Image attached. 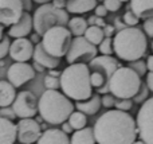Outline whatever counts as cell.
<instances>
[{
    "label": "cell",
    "mask_w": 153,
    "mask_h": 144,
    "mask_svg": "<svg viewBox=\"0 0 153 144\" xmlns=\"http://www.w3.org/2000/svg\"><path fill=\"white\" fill-rule=\"evenodd\" d=\"M100 1H105V0H100Z\"/></svg>",
    "instance_id": "56"
},
{
    "label": "cell",
    "mask_w": 153,
    "mask_h": 144,
    "mask_svg": "<svg viewBox=\"0 0 153 144\" xmlns=\"http://www.w3.org/2000/svg\"><path fill=\"white\" fill-rule=\"evenodd\" d=\"M152 51H153V42H152Z\"/></svg>",
    "instance_id": "55"
},
{
    "label": "cell",
    "mask_w": 153,
    "mask_h": 144,
    "mask_svg": "<svg viewBox=\"0 0 153 144\" xmlns=\"http://www.w3.org/2000/svg\"><path fill=\"white\" fill-rule=\"evenodd\" d=\"M122 20H124V23L126 24L128 27H136L138 24V22H140V19H138L132 11H126V12L124 13V16H122Z\"/></svg>",
    "instance_id": "32"
},
{
    "label": "cell",
    "mask_w": 153,
    "mask_h": 144,
    "mask_svg": "<svg viewBox=\"0 0 153 144\" xmlns=\"http://www.w3.org/2000/svg\"><path fill=\"white\" fill-rule=\"evenodd\" d=\"M18 140V127L11 120L0 117V144H13Z\"/></svg>",
    "instance_id": "18"
},
{
    "label": "cell",
    "mask_w": 153,
    "mask_h": 144,
    "mask_svg": "<svg viewBox=\"0 0 153 144\" xmlns=\"http://www.w3.org/2000/svg\"><path fill=\"white\" fill-rule=\"evenodd\" d=\"M87 66L90 69V73L100 74L109 84V80L114 74V72L120 67V63L111 55H97L91 62H89Z\"/></svg>",
    "instance_id": "13"
},
{
    "label": "cell",
    "mask_w": 153,
    "mask_h": 144,
    "mask_svg": "<svg viewBox=\"0 0 153 144\" xmlns=\"http://www.w3.org/2000/svg\"><path fill=\"white\" fill-rule=\"evenodd\" d=\"M146 85H148L149 90L153 92V73H148L146 74Z\"/></svg>",
    "instance_id": "42"
},
{
    "label": "cell",
    "mask_w": 153,
    "mask_h": 144,
    "mask_svg": "<svg viewBox=\"0 0 153 144\" xmlns=\"http://www.w3.org/2000/svg\"><path fill=\"white\" fill-rule=\"evenodd\" d=\"M0 117L12 121V120H15L18 116H16L15 110L12 109V107H5V108H0Z\"/></svg>",
    "instance_id": "34"
},
{
    "label": "cell",
    "mask_w": 153,
    "mask_h": 144,
    "mask_svg": "<svg viewBox=\"0 0 153 144\" xmlns=\"http://www.w3.org/2000/svg\"><path fill=\"white\" fill-rule=\"evenodd\" d=\"M20 3H22L23 10L26 11V12H28V11L32 8V0H20Z\"/></svg>",
    "instance_id": "41"
},
{
    "label": "cell",
    "mask_w": 153,
    "mask_h": 144,
    "mask_svg": "<svg viewBox=\"0 0 153 144\" xmlns=\"http://www.w3.org/2000/svg\"><path fill=\"white\" fill-rule=\"evenodd\" d=\"M45 86L47 88V90H58V89L61 88V78L46 75L45 77Z\"/></svg>",
    "instance_id": "31"
},
{
    "label": "cell",
    "mask_w": 153,
    "mask_h": 144,
    "mask_svg": "<svg viewBox=\"0 0 153 144\" xmlns=\"http://www.w3.org/2000/svg\"><path fill=\"white\" fill-rule=\"evenodd\" d=\"M35 46L27 38H18L10 46V57L15 62H27L34 57Z\"/></svg>",
    "instance_id": "15"
},
{
    "label": "cell",
    "mask_w": 153,
    "mask_h": 144,
    "mask_svg": "<svg viewBox=\"0 0 153 144\" xmlns=\"http://www.w3.org/2000/svg\"><path fill=\"white\" fill-rule=\"evenodd\" d=\"M67 26H69V31L71 32V35H74V37H83L87 27H89V23L83 18H81V16H75V18L70 19Z\"/></svg>",
    "instance_id": "25"
},
{
    "label": "cell",
    "mask_w": 153,
    "mask_h": 144,
    "mask_svg": "<svg viewBox=\"0 0 153 144\" xmlns=\"http://www.w3.org/2000/svg\"><path fill=\"white\" fill-rule=\"evenodd\" d=\"M93 131L98 144H133L138 135L136 120L118 109L103 113L95 121Z\"/></svg>",
    "instance_id": "1"
},
{
    "label": "cell",
    "mask_w": 153,
    "mask_h": 144,
    "mask_svg": "<svg viewBox=\"0 0 153 144\" xmlns=\"http://www.w3.org/2000/svg\"><path fill=\"white\" fill-rule=\"evenodd\" d=\"M10 46H11L10 37H8V35H4V38H3L1 42H0V61L10 53Z\"/></svg>",
    "instance_id": "33"
},
{
    "label": "cell",
    "mask_w": 153,
    "mask_h": 144,
    "mask_svg": "<svg viewBox=\"0 0 153 144\" xmlns=\"http://www.w3.org/2000/svg\"><path fill=\"white\" fill-rule=\"evenodd\" d=\"M101 101H102V107L105 108H113L116 105V97L111 96V94H103L101 97Z\"/></svg>",
    "instance_id": "37"
},
{
    "label": "cell",
    "mask_w": 153,
    "mask_h": 144,
    "mask_svg": "<svg viewBox=\"0 0 153 144\" xmlns=\"http://www.w3.org/2000/svg\"><path fill=\"white\" fill-rule=\"evenodd\" d=\"M62 131H63L65 134H67V135H69V134H71V132L74 131V129L71 128V125H70V124H69V121H65V123L62 124Z\"/></svg>",
    "instance_id": "43"
},
{
    "label": "cell",
    "mask_w": 153,
    "mask_h": 144,
    "mask_svg": "<svg viewBox=\"0 0 153 144\" xmlns=\"http://www.w3.org/2000/svg\"><path fill=\"white\" fill-rule=\"evenodd\" d=\"M133 144H145V143H144L143 140H136V142L133 143Z\"/></svg>",
    "instance_id": "53"
},
{
    "label": "cell",
    "mask_w": 153,
    "mask_h": 144,
    "mask_svg": "<svg viewBox=\"0 0 153 144\" xmlns=\"http://www.w3.org/2000/svg\"><path fill=\"white\" fill-rule=\"evenodd\" d=\"M144 32H145V35L153 38V18L144 20Z\"/></svg>",
    "instance_id": "38"
},
{
    "label": "cell",
    "mask_w": 153,
    "mask_h": 144,
    "mask_svg": "<svg viewBox=\"0 0 153 144\" xmlns=\"http://www.w3.org/2000/svg\"><path fill=\"white\" fill-rule=\"evenodd\" d=\"M86 123H87L86 115L79 112V110L73 112L69 117V124L71 125V128L74 129V131H79V129L86 128Z\"/></svg>",
    "instance_id": "27"
},
{
    "label": "cell",
    "mask_w": 153,
    "mask_h": 144,
    "mask_svg": "<svg viewBox=\"0 0 153 144\" xmlns=\"http://www.w3.org/2000/svg\"><path fill=\"white\" fill-rule=\"evenodd\" d=\"M32 67H34V70H35V72H40V73H42L43 70H45V67H43L42 65L36 63V62H34V65H32Z\"/></svg>",
    "instance_id": "48"
},
{
    "label": "cell",
    "mask_w": 153,
    "mask_h": 144,
    "mask_svg": "<svg viewBox=\"0 0 153 144\" xmlns=\"http://www.w3.org/2000/svg\"><path fill=\"white\" fill-rule=\"evenodd\" d=\"M12 109L20 119H32L38 113V100L30 90H23L16 94Z\"/></svg>",
    "instance_id": "10"
},
{
    "label": "cell",
    "mask_w": 153,
    "mask_h": 144,
    "mask_svg": "<svg viewBox=\"0 0 153 144\" xmlns=\"http://www.w3.org/2000/svg\"><path fill=\"white\" fill-rule=\"evenodd\" d=\"M146 67H148L149 73H153V55H149L146 59Z\"/></svg>",
    "instance_id": "45"
},
{
    "label": "cell",
    "mask_w": 153,
    "mask_h": 144,
    "mask_svg": "<svg viewBox=\"0 0 153 144\" xmlns=\"http://www.w3.org/2000/svg\"><path fill=\"white\" fill-rule=\"evenodd\" d=\"M103 5L108 11H111V12H117V11L121 8L122 3L120 0H105L103 1Z\"/></svg>",
    "instance_id": "36"
},
{
    "label": "cell",
    "mask_w": 153,
    "mask_h": 144,
    "mask_svg": "<svg viewBox=\"0 0 153 144\" xmlns=\"http://www.w3.org/2000/svg\"><path fill=\"white\" fill-rule=\"evenodd\" d=\"M24 10L20 0H0V24L11 27L22 18Z\"/></svg>",
    "instance_id": "12"
},
{
    "label": "cell",
    "mask_w": 153,
    "mask_h": 144,
    "mask_svg": "<svg viewBox=\"0 0 153 144\" xmlns=\"http://www.w3.org/2000/svg\"><path fill=\"white\" fill-rule=\"evenodd\" d=\"M74 104L59 90H46L38 100V113L48 124L59 125L69 120Z\"/></svg>",
    "instance_id": "4"
},
{
    "label": "cell",
    "mask_w": 153,
    "mask_h": 144,
    "mask_svg": "<svg viewBox=\"0 0 153 144\" xmlns=\"http://www.w3.org/2000/svg\"><path fill=\"white\" fill-rule=\"evenodd\" d=\"M116 109L118 110H122V112H128L129 109H132L133 107V102L132 100H118V101H116Z\"/></svg>",
    "instance_id": "35"
},
{
    "label": "cell",
    "mask_w": 153,
    "mask_h": 144,
    "mask_svg": "<svg viewBox=\"0 0 153 144\" xmlns=\"http://www.w3.org/2000/svg\"><path fill=\"white\" fill-rule=\"evenodd\" d=\"M114 32V27L110 26V24H106L105 27H103V34H105V38H110L111 35H113Z\"/></svg>",
    "instance_id": "40"
},
{
    "label": "cell",
    "mask_w": 153,
    "mask_h": 144,
    "mask_svg": "<svg viewBox=\"0 0 153 144\" xmlns=\"http://www.w3.org/2000/svg\"><path fill=\"white\" fill-rule=\"evenodd\" d=\"M36 144H70V137L62 129H46Z\"/></svg>",
    "instance_id": "19"
},
{
    "label": "cell",
    "mask_w": 153,
    "mask_h": 144,
    "mask_svg": "<svg viewBox=\"0 0 153 144\" xmlns=\"http://www.w3.org/2000/svg\"><path fill=\"white\" fill-rule=\"evenodd\" d=\"M121 3H125V1H130V0H120Z\"/></svg>",
    "instance_id": "54"
},
{
    "label": "cell",
    "mask_w": 153,
    "mask_h": 144,
    "mask_svg": "<svg viewBox=\"0 0 153 144\" xmlns=\"http://www.w3.org/2000/svg\"><path fill=\"white\" fill-rule=\"evenodd\" d=\"M35 70L27 62H15L7 70L8 82L13 85L15 88H20L22 85L27 84L28 81L35 78Z\"/></svg>",
    "instance_id": "11"
},
{
    "label": "cell",
    "mask_w": 153,
    "mask_h": 144,
    "mask_svg": "<svg viewBox=\"0 0 153 144\" xmlns=\"http://www.w3.org/2000/svg\"><path fill=\"white\" fill-rule=\"evenodd\" d=\"M146 48H148L146 35L138 27L122 28L113 38L114 54L122 61H138L146 53Z\"/></svg>",
    "instance_id": "3"
},
{
    "label": "cell",
    "mask_w": 153,
    "mask_h": 144,
    "mask_svg": "<svg viewBox=\"0 0 153 144\" xmlns=\"http://www.w3.org/2000/svg\"><path fill=\"white\" fill-rule=\"evenodd\" d=\"M98 51H100L102 55H111V54L114 53L113 39H111V38H105V39L101 42L100 47H98Z\"/></svg>",
    "instance_id": "29"
},
{
    "label": "cell",
    "mask_w": 153,
    "mask_h": 144,
    "mask_svg": "<svg viewBox=\"0 0 153 144\" xmlns=\"http://www.w3.org/2000/svg\"><path fill=\"white\" fill-rule=\"evenodd\" d=\"M73 42V35L69 31V28L63 26H56L50 28L42 39V45L45 50L50 55L61 59L63 55H66L70 48V45Z\"/></svg>",
    "instance_id": "7"
},
{
    "label": "cell",
    "mask_w": 153,
    "mask_h": 144,
    "mask_svg": "<svg viewBox=\"0 0 153 144\" xmlns=\"http://www.w3.org/2000/svg\"><path fill=\"white\" fill-rule=\"evenodd\" d=\"M34 30L36 34L45 35L50 28L56 26L66 27L69 24V12L66 10H61L53 5V3L43 4L35 11L34 16Z\"/></svg>",
    "instance_id": "6"
},
{
    "label": "cell",
    "mask_w": 153,
    "mask_h": 144,
    "mask_svg": "<svg viewBox=\"0 0 153 144\" xmlns=\"http://www.w3.org/2000/svg\"><path fill=\"white\" fill-rule=\"evenodd\" d=\"M141 77L128 66H120L109 80V92L118 100H132L141 88Z\"/></svg>",
    "instance_id": "5"
},
{
    "label": "cell",
    "mask_w": 153,
    "mask_h": 144,
    "mask_svg": "<svg viewBox=\"0 0 153 144\" xmlns=\"http://www.w3.org/2000/svg\"><path fill=\"white\" fill-rule=\"evenodd\" d=\"M97 90H98V93H102V94H108V93H109V85H106V86H102V88L97 89Z\"/></svg>",
    "instance_id": "49"
},
{
    "label": "cell",
    "mask_w": 153,
    "mask_h": 144,
    "mask_svg": "<svg viewBox=\"0 0 153 144\" xmlns=\"http://www.w3.org/2000/svg\"><path fill=\"white\" fill-rule=\"evenodd\" d=\"M148 93H149V88H148V85H146V82L141 84L140 90H138V93L134 96V102H137V104H144V102L148 100Z\"/></svg>",
    "instance_id": "30"
},
{
    "label": "cell",
    "mask_w": 153,
    "mask_h": 144,
    "mask_svg": "<svg viewBox=\"0 0 153 144\" xmlns=\"http://www.w3.org/2000/svg\"><path fill=\"white\" fill-rule=\"evenodd\" d=\"M32 1H35V3H38V4L43 5V4H48V3H51L53 0H32Z\"/></svg>",
    "instance_id": "51"
},
{
    "label": "cell",
    "mask_w": 153,
    "mask_h": 144,
    "mask_svg": "<svg viewBox=\"0 0 153 144\" xmlns=\"http://www.w3.org/2000/svg\"><path fill=\"white\" fill-rule=\"evenodd\" d=\"M18 127V140L22 144H32L39 140L42 128L34 119H22L16 124Z\"/></svg>",
    "instance_id": "14"
},
{
    "label": "cell",
    "mask_w": 153,
    "mask_h": 144,
    "mask_svg": "<svg viewBox=\"0 0 153 144\" xmlns=\"http://www.w3.org/2000/svg\"><path fill=\"white\" fill-rule=\"evenodd\" d=\"M98 0H67L66 10L71 13H85L91 10H95Z\"/></svg>",
    "instance_id": "22"
},
{
    "label": "cell",
    "mask_w": 153,
    "mask_h": 144,
    "mask_svg": "<svg viewBox=\"0 0 153 144\" xmlns=\"http://www.w3.org/2000/svg\"><path fill=\"white\" fill-rule=\"evenodd\" d=\"M130 11L138 19L153 18V0H130Z\"/></svg>",
    "instance_id": "20"
},
{
    "label": "cell",
    "mask_w": 153,
    "mask_h": 144,
    "mask_svg": "<svg viewBox=\"0 0 153 144\" xmlns=\"http://www.w3.org/2000/svg\"><path fill=\"white\" fill-rule=\"evenodd\" d=\"M61 89L66 97L75 101H86L93 96L90 69L86 63L69 65L61 74Z\"/></svg>",
    "instance_id": "2"
},
{
    "label": "cell",
    "mask_w": 153,
    "mask_h": 144,
    "mask_svg": "<svg viewBox=\"0 0 153 144\" xmlns=\"http://www.w3.org/2000/svg\"><path fill=\"white\" fill-rule=\"evenodd\" d=\"M94 11H95V16H98V18H105V16L108 15V12H109V11L105 8V5H103V4L97 5Z\"/></svg>",
    "instance_id": "39"
},
{
    "label": "cell",
    "mask_w": 153,
    "mask_h": 144,
    "mask_svg": "<svg viewBox=\"0 0 153 144\" xmlns=\"http://www.w3.org/2000/svg\"><path fill=\"white\" fill-rule=\"evenodd\" d=\"M63 1H67V0H63Z\"/></svg>",
    "instance_id": "57"
},
{
    "label": "cell",
    "mask_w": 153,
    "mask_h": 144,
    "mask_svg": "<svg viewBox=\"0 0 153 144\" xmlns=\"http://www.w3.org/2000/svg\"><path fill=\"white\" fill-rule=\"evenodd\" d=\"M140 140L145 144H153V97L148 98L140 108L136 117Z\"/></svg>",
    "instance_id": "9"
},
{
    "label": "cell",
    "mask_w": 153,
    "mask_h": 144,
    "mask_svg": "<svg viewBox=\"0 0 153 144\" xmlns=\"http://www.w3.org/2000/svg\"><path fill=\"white\" fill-rule=\"evenodd\" d=\"M32 58H34V62L42 65L43 67H47V69H50V70L51 69H56V67L59 66V63H61V59L50 55V54L45 50L42 42L38 43V45H35L34 57H32Z\"/></svg>",
    "instance_id": "17"
},
{
    "label": "cell",
    "mask_w": 153,
    "mask_h": 144,
    "mask_svg": "<svg viewBox=\"0 0 153 144\" xmlns=\"http://www.w3.org/2000/svg\"><path fill=\"white\" fill-rule=\"evenodd\" d=\"M83 37L86 38V39L89 40L91 45H94V46H97V45L100 46L101 42L105 39L103 28H101V27H98V26H89Z\"/></svg>",
    "instance_id": "26"
},
{
    "label": "cell",
    "mask_w": 153,
    "mask_h": 144,
    "mask_svg": "<svg viewBox=\"0 0 153 144\" xmlns=\"http://www.w3.org/2000/svg\"><path fill=\"white\" fill-rule=\"evenodd\" d=\"M16 98L15 86L8 81H0V108L10 107Z\"/></svg>",
    "instance_id": "23"
},
{
    "label": "cell",
    "mask_w": 153,
    "mask_h": 144,
    "mask_svg": "<svg viewBox=\"0 0 153 144\" xmlns=\"http://www.w3.org/2000/svg\"><path fill=\"white\" fill-rule=\"evenodd\" d=\"M102 107V101H101V97L98 94H93L89 100L86 101H76L75 102V108L79 112L85 113V115H95L98 110Z\"/></svg>",
    "instance_id": "21"
},
{
    "label": "cell",
    "mask_w": 153,
    "mask_h": 144,
    "mask_svg": "<svg viewBox=\"0 0 153 144\" xmlns=\"http://www.w3.org/2000/svg\"><path fill=\"white\" fill-rule=\"evenodd\" d=\"M53 5H55L56 8L63 10V7H66V1H63V0H53Z\"/></svg>",
    "instance_id": "44"
},
{
    "label": "cell",
    "mask_w": 153,
    "mask_h": 144,
    "mask_svg": "<svg viewBox=\"0 0 153 144\" xmlns=\"http://www.w3.org/2000/svg\"><path fill=\"white\" fill-rule=\"evenodd\" d=\"M97 46L91 45L85 37H75L66 54L67 63H86L97 57Z\"/></svg>",
    "instance_id": "8"
},
{
    "label": "cell",
    "mask_w": 153,
    "mask_h": 144,
    "mask_svg": "<svg viewBox=\"0 0 153 144\" xmlns=\"http://www.w3.org/2000/svg\"><path fill=\"white\" fill-rule=\"evenodd\" d=\"M95 18H97V16H95V15L90 16V18L87 19V23H89L90 26H94V24H95Z\"/></svg>",
    "instance_id": "50"
},
{
    "label": "cell",
    "mask_w": 153,
    "mask_h": 144,
    "mask_svg": "<svg viewBox=\"0 0 153 144\" xmlns=\"http://www.w3.org/2000/svg\"><path fill=\"white\" fill-rule=\"evenodd\" d=\"M132 70H134L136 73H137L140 77H144V75L148 74V67H146V62H144L143 59H138V61H134V62H130L129 66Z\"/></svg>",
    "instance_id": "28"
},
{
    "label": "cell",
    "mask_w": 153,
    "mask_h": 144,
    "mask_svg": "<svg viewBox=\"0 0 153 144\" xmlns=\"http://www.w3.org/2000/svg\"><path fill=\"white\" fill-rule=\"evenodd\" d=\"M40 39V35L39 34H36V32H35V34H31V42L32 43H35V45H38V43H40L42 42V40H39Z\"/></svg>",
    "instance_id": "46"
},
{
    "label": "cell",
    "mask_w": 153,
    "mask_h": 144,
    "mask_svg": "<svg viewBox=\"0 0 153 144\" xmlns=\"http://www.w3.org/2000/svg\"><path fill=\"white\" fill-rule=\"evenodd\" d=\"M32 28H34V19L31 18L28 12L24 11L22 18L18 20V23H15L13 26L10 27V31H8V37L11 38H26L27 35L31 34Z\"/></svg>",
    "instance_id": "16"
},
{
    "label": "cell",
    "mask_w": 153,
    "mask_h": 144,
    "mask_svg": "<svg viewBox=\"0 0 153 144\" xmlns=\"http://www.w3.org/2000/svg\"><path fill=\"white\" fill-rule=\"evenodd\" d=\"M61 74H62V72H58V70H55V69H51L50 72H48V75L56 77V78H61Z\"/></svg>",
    "instance_id": "47"
},
{
    "label": "cell",
    "mask_w": 153,
    "mask_h": 144,
    "mask_svg": "<svg viewBox=\"0 0 153 144\" xmlns=\"http://www.w3.org/2000/svg\"><path fill=\"white\" fill-rule=\"evenodd\" d=\"M3 31H4V27L0 24V42H1V39L4 38V32H3Z\"/></svg>",
    "instance_id": "52"
},
{
    "label": "cell",
    "mask_w": 153,
    "mask_h": 144,
    "mask_svg": "<svg viewBox=\"0 0 153 144\" xmlns=\"http://www.w3.org/2000/svg\"><path fill=\"white\" fill-rule=\"evenodd\" d=\"M94 131L90 127H86L83 129L75 131L73 136L70 137V144H95Z\"/></svg>",
    "instance_id": "24"
}]
</instances>
